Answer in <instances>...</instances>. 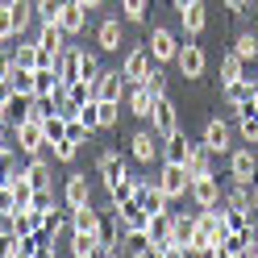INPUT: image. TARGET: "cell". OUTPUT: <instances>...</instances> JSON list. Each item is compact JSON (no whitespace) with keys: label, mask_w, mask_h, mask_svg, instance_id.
I'll list each match as a JSON object with an SVG mask.
<instances>
[{"label":"cell","mask_w":258,"mask_h":258,"mask_svg":"<svg viewBox=\"0 0 258 258\" xmlns=\"http://www.w3.org/2000/svg\"><path fill=\"white\" fill-rule=\"evenodd\" d=\"M154 183H158V187H163L167 196H171V204H175V200H183L187 191H191L187 163H167V158H163V171H158V179H154Z\"/></svg>","instance_id":"6da1fadb"},{"label":"cell","mask_w":258,"mask_h":258,"mask_svg":"<svg viewBox=\"0 0 258 258\" xmlns=\"http://www.w3.org/2000/svg\"><path fill=\"white\" fill-rule=\"evenodd\" d=\"M13 138H17V146H21V154H25V158L42 154V146H46L42 117H25V121H17V125H13Z\"/></svg>","instance_id":"7a4b0ae2"},{"label":"cell","mask_w":258,"mask_h":258,"mask_svg":"<svg viewBox=\"0 0 258 258\" xmlns=\"http://www.w3.org/2000/svg\"><path fill=\"white\" fill-rule=\"evenodd\" d=\"M179 38H175L171 34V29H163V25H154L150 29V54H154V62H158V67H163V62H175V58H179Z\"/></svg>","instance_id":"3957f363"},{"label":"cell","mask_w":258,"mask_h":258,"mask_svg":"<svg viewBox=\"0 0 258 258\" xmlns=\"http://www.w3.org/2000/svg\"><path fill=\"white\" fill-rule=\"evenodd\" d=\"M150 67H154V54H150V46H134V50L125 54V62H121V75L129 79V84H142V79L150 75Z\"/></svg>","instance_id":"277c9868"},{"label":"cell","mask_w":258,"mask_h":258,"mask_svg":"<svg viewBox=\"0 0 258 258\" xmlns=\"http://www.w3.org/2000/svg\"><path fill=\"white\" fill-rule=\"evenodd\" d=\"M191 200H196V208H217V204H225V196H221V179H217L213 171L200 175V179H191Z\"/></svg>","instance_id":"5b68a950"},{"label":"cell","mask_w":258,"mask_h":258,"mask_svg":"<svg viewBox=\"0 0 258 258\" xmlns=\"http://www.w3.org/2000/svg\"><path fill=\"white\" fill-rule=\"evenodd\" d=\"M175 62H179V71H183V79H200L204 75V67H208V58H204V46H196V42H183L179 46V58H175Z\"/></svg>","instance_id":"8992f818"},{"label":"cell","mask_w":258,"mask_h":258,"mask_svg":"<svg viewBox=\"0 0 258 258\" xmlns=\"http://www.w3.org/2000/svg\"><path fill=\"white\" fill-rule=\"evenodd\" d=\"M150 121H154V134H158V138H171L175 129H179V112H175L171 96H158V100H154V112H150Z\"/></svg>","instance_id":"52a82bcc"},{"label":"cell","mask_w":258,"mask_h":258,"mask_svg":"<svg viewBox=\"0 0 258 258\" xmlns=\"http://www.w3.org/2000/svg\"><path fill=\"white\" fill-rule=\"evenodd\" d=\"M58 92H67L58 67H34V96H38V100L50 104V96H58Z\"/></svg>","instance_id":"ba28073f"},{"label":"cell","mask_w":258,"mask_h":258,"mask_svg":"<svg viewBox=\"0 0 258 258\" xmlns=\"http://www.w3.org/2000/svg\"><path fill=\"white\" fill-rule=\"evenodd\" d=\"M254 175H258V154L254 150H229V179L254 183Z\"/></svg>","instance_id":"9c48e42d"},{"label":"cell","mask_w":258,"mask_h":258,"mask_svg":"<svg viewBox=\"0 0 258 258\" xmlns=\"http://www.w3.org/2000/svg\"><path fill=\"white\" fill-rule=\"evenodd\" d=\"M229 142H233V129L229 125H225L221 117H213V121H208L204 125V146L208 150H213V154H229L233 146H229Z\"/></svg>","instance_id":"30bf717a"},{"label":"cell","mask_w":258,"mask_h":258,"mask_svg":"<svg viewBox=\"0 0 258 258\" xmlns=\"http://www.w3.org/2000/svg\"><path fill=\"white\" fill-rule=\"evenodd\" d=\"M138 200L146 204V213L154 217V213H171V196L158 183H150V179H138Z\"/></svg>","instance_id":"8fae6325"},{"label":"cell","mask_w":258,"mask_h":258,"mask_svg":"<svg viewBox=\"0 0 258 258\" xmlns=\"http://www.w3.org/2000/svg\"><path fill=\"white\" fill-rule=\"evenodd\" d=\"M158 134H150V129H138L134 138H129V154H134V163H154V154H158Z\"/></svg>","instance_id":"7c38bea8"},{"label":"cell","mask_w":258,"mask_h":258,"mask_svg":"<svg viewBox=\"0 0 258 258\" xmlns=\"http://www.w3.org/2000/svg\"><path fill=\"white\" fill-rule=\"evenodd\" d=\"M112 208H117V217H121L125 229H146L150 225V213H146V204H142L138 196H129L125 204H112Z\"/></svg>","instance_id":"4fadbf2b"},{"label":"cell","mask_w":258,"mask_h":258,"mask_svg":"<svg viewBox=\"0 0 258 258\" xmlns=\"http://www.w3.org/2000/svg\"><path fill=\"white\" fill-rule=\"evenodd\" d=\"M125 92H129V79L121 75V67L117 71H100V79H96V96H100V100H121Z\"/></svg>","instance_id":"5bb4252c"},{"label":"cell","mask_w":258,"mask_h":258,"mask_svg":"<svg viewBox=\"0 0 258 258\" xmlns=\"http://www.w3.org/2000/svg\"><path fill=\"white\" fill-rule=\"evenodd\" d=\"M34 104H38V96H21V92H13L9 100H5V125L13 129L17 121H25V117H34Z\"/></svg>","instance_id":"9a60e30c"},{"label":"cell","mask_w":258,"mask_h":258,"mask_svg":"<svg viewBox=\"0 0 258 258\" xmlns=\"http://www.w3.org/2000/svg\"><path fill=\"white\" fill-rule=\"evenodd\" d=\"M154 100H158V96H154L146 84H129V92H125V104H129L134 117H150V112H154Z\"/></svg>","instance_id":"2e32d148"},{"label":"cell","mask_w":258,"mask_h":258,"mask_svg":"<svg viewBox=\"0 0 258 258\" xmlns=\"http://www.w3.org/2000/svg\"><path fill=\"white\" fill-rule=\"evenodd\" d=\"M62 204L67 208H79V204H92V183H88V175H71L67 187H62Z\"/></svg>","instance_id":"e0dca14e"},{"label":"cell","mask_w":258,"mask_h":258,"mask_svg":"<svg viewBox=\"0 0 258 258\" xmlns=\"http://www.w3.org/2000/svg\"><path fill=\"white\" fill-rule=\"evenodd\" d=\"M67 29H62L58 21H46L42 29H38V46H42V50H50V54H62V50H67Z\"/></svg>","instance_id":"ac0fdd59"},{"label":"cell","mask_w":258,"mask_h":258,"mask_svg":"<svg viewBox=\"0 0 258 258\" xmlns=\"http://www.w3.org/2000/svg\"><path fill=\"white\" fill-rule=\"evenodd\" d=\"M187 154H191V138L183 129H175L171 138H163V158L167 163H187Z\"/></svg>","instance_id":"d6986e66"},{"label":"cell","mask_w":258,"mask_h":258,"mask_svg":"<svg viewBox=\"0 0 258 258\" xmlns=\"http://www.w3.org/2000/svg\"><path fill=\"white\" fill-rule=\"evenodd\" d=\"M213 171V150L204 146V142H191V154H187V175L191 179H200V175Z\"/></svg>","instance_id":"ffe728a7"},{"label":"cell","mask_w":258,"mask_h":258,"mask_svg":"<svg viewBox=\"0 0 258 258\" xmlns=\"http://www.w3.org/2000/svg\"><path fill=\"white\" fill-rule=\"evenodd\" d=\"M96 229H100V213L92 204L71 208V233H96Z\"/></svg>","instance_id":"44dd1931"},{"label":"cell","mask_w":258,"mask_h":258,"mask_svg":"<svg viewBox=\"0 0 258 258\" xmlns=\"http://www.w3.org/2000/svg\"><path fill=\"white\" fill-rule=\"evenodd\" d=\"M254 96H258V79H246V75H241V79H233V84H225V100H229L233 108L246 104V100H254Z\"/></svg>","instance_id":"7402d4cb"},{"label":"cell","mask_w":258,"mask_h":258,"mask_svg":"<svg viewBox=\"0 0 258 258\" xmlns=\"http://www.w3.org/2000/svg\"><path fill=\"white\" fill-rule=\"evenodd\" d=\"M42 225H46V213H38V208H17V213H13V233L17 237L42 229Z\"/></svg>","instance_id":"603a6c76"},{"label":"cell","mask_w":258,"mask_h":258,"mask_svg":"<svg viewBox=\"0 0 258 258\" xmlns=\"http://www.w3.org/2000/svg\"><path fill=\"white\" fill-rule=\"evenodd\" d=\"M96 171H100V179H104V183H112V179H121V175H129V171H125V158H121L117 150H104V154H100V163H96Z\"/></svg>","instance_id":"cb8c5ba5"},{"label":"cell","mask_w":258,"mask_h":258,"mask_svg":"<svg viewBox=\"0 0 258 258\" xmlns=\"http://www.w3.org/2000/svg\"><path fill=\"white\" fill-rule=\"evenodd\" d=\"M50 233H46V225H42V229H34V233H25L21 237V258H29V254H54L50 250Z\"/></svg>","instance_id":"d4e9b609"},{"label":"cell","mask_w":258,"mask_h":258,"mask_svg":"<svg viewBox=\"0 0 258 258\" xmlns=\"http://www.w3.org/2000/svg\"><path fill=\"white\" fill-rule=\"evenodd\" d=\"M58 25L67 29L71 38H75V34H84V25H88V9H84V5H75V0H71V5L62 9V17H58Z\"/></svg>","instance_id":"484cf974"},{"label":"cell","mask_w":258,"mask_h":258,"mask_svg":"<svg viewBox=\"0 0 258 258\" xmlns=\"http://www.w3.org/2000/svg\"><path fill=\"white\" fill-rule=\"evenodd\" d=\"M96 46H100V50H121V21L117 17L100 21V29H96Z\"/></svg>","instance_id":"4316f807"},{"label":"cell","mask_w":258,"mask_h":258,"mask_svg":"<svg viewBox=\"0 0 258 258\" xmlns=\"http://www.w3.org/2000/svg\"><path fill=\"white\" fill-rule=\"evenodd\" d=\"M104 187H108V204H125L129 196H138V175H121V179H112Z\"/></svg>","instance_id":"83f0119b"},{"label":"cell","mask_w":258,"mask_h":258,"mask_svg":"<svg viewBox=\"0 0 258 258\" xmlns=\"http://www.w3.org/2000/svg\"><path fill=\"white\" fill-rule=\"evenodd\" d=\"M179 21H183V29H187V38H196V34H204V25H208V13H204V5L196 0V5H187V9L179 13Z\"/></svg>","instance_id":"f1b7e54d"},{"label":"cell","mask_w":258,"mask_h":258,"mask_svg":"<svg viewBox=\"0 0 258 258\" xmlns=\"http://www.w3.org/2000/svg\"><path fill=\"white\" fill-rule=\"evenodd\" d=\"M67 100L75 108H88L96 100V84H92V79H71V84H67Z\"/></svg>","instance_id":"f546056e"},{"label":"cell","mask_w":258,"mask_h":258,"mask_svg":"<svg viewBox=\"0 0 258 258\" xmlns=\"http://www.w3.org/2000/svg\"><path fill=\"white\" fill-rule=\"evenodd\" d=\"M171 225H175V213H154V217H150L146 233H150L154 246H158V241H171Z\"/></svg>","instance_id":"4dcf8cb0"},{"label":"cell","mask_w":258,"mask_h":258,"mask_svg":"<svg viewBox=\"0 0 258 258\" xmlns=\"http://www.w3.org/2000/svg\"><path fill=\"white\" fill-rule=\"evenodd\" d=\"M246 75V58H241L237 50H229L221 58V84H233V79H241Z\"/></svg>","instance_id":"1f68e13d"},{"label":"cell","mask_w":258,"mask_h":258,"mask_svg":"<svg viewBox=\"0 0 258 258\" xmlns=\"http://www.w3.org/2000/svg\"><path fill=\"white\" fill-rule=\"evenodd\" d=\"M96 121H100V129H112L121 121V100H100L96 96Z\"/></svg>","instance_id":"d6a6232c"},{"label":"cell","mask_w":258,"mask_h":258,"mask_svg":"<svg viewBox=\"0 0 258 258\" xmlns=\"http://www.w3.org/2000/svg\"><path fill=\"white\" fill-rule=\"evenodd\" d=\"M79 58H84V50H71V46L58 54V75H62V84L79 79Z\"/></svg>","instance_id":"836d02e7"},{"label":"cell","mask_w":258,"mask_h":258,"mask_svg":"<svg viewBox=\"0 0 258 258\" xmlns=\"http://www.w3.org/2000/svg\"><path fill=\"white\" fill-rule=\"evenodd\" d=\"M71 254H75V258L100 254V237H96V233H71Z\"/></svg>","instance_id":"e575fe53"},{"label":"cell","mask_w":258,"mask_h":258,"mask_svg":"<svg viewBox=\"0 0 258 258\" xmlns=\"http://www.w3.org/2000/svg\"><path fill=\"white\" fill-rule=\"evenodd\" d=\"M42 129H46V146H54L58 138H67V117H58V112H46V117H42Z\"/></svg>","instance_id":"d590c367"},{"label":"cell","mask_w":258,"mask_h":258,"mask_svg":"<svg viewBox=\"0 0 258 258\" xmlns=\"http://www.w3.org/2000/svg\"><path fill=\"white\" fill-rule=\"evenodd\" d=\"M25 179L34 183V187H50V163H42V158L34 154V158H29V167H25Z\"/></svg>","instance_id":"8d00e7d4"},{"label":"cell","mask_w":258,"mask_h":258,"mask_svg":"<svg viewBox=\"0 0 258 258\" xmlns=\"http://www.w3.org/2000/svg\"><path fill=\"white\" fill-rule=\"evenodd\" d=\"M9 84H13V92L34 96V67H13L9 71Z\"/></svg>","instance_id":"74e56055"},{"label":"cell","mask_w":258,"mask_h":258,"mask_svg":"<svg viewBox=\"0 0 258 258\" xmlns=\"http://www.w3.org/2000/svg\"><path fill=\"white\" fill-rule=\"evenodd\" d=\"M225 208H250V183L229 179V191H225Z\"/></svg>","instance_id":"f35d334b"},{"label":"cell","mask_w":258,"mask_h":258,"mask_svg":"<svg viewBox=\"0 0 258 258\" xmlns=\"http://www.w3.org/2000/svg\"><path fill=\"white\" fill-rule=\"evenodd\" d=\"M67 5H71V0H34V9H38V21H42V25H46V21H58Z\"/></svg>","instance_id":"ab89813d"},{"label":"cell","mask_w":258,"mask_h":258,"mask_svg":"<svg viewBox=\"0 0 258 258\" xmlns=\"http://www.w3.org/2000/svg\"><path fill=\"white\" fill-rule=\"evenodd\" d=\"M38 58H42L38 42H21L17 50H13V62H17V67H38Z\"/></svg>","instance_id":"60d3db41"},{"label":"cell","mask_w":258,"mask_h":258,"mask_svg":"<svg viewBox=\"0 0 258 258\" xmlns=\"http://www.w3.org/2000/svg\"><path fill=\"white\" fill-rule=\"evenodd\" d=\"M191 233H196V217H183V213H175V225H171V237L179 241V246H187Z\"/></svg>","instance_id":"b9f144b4"},{"label":"cell","mask_w":258,"mask_h":258,"mask_svg":"<svg viewBox=\"0 0 258 258\" xmlns=\"http://www.w3.org/2000/svg\"><path fill=\"white\" fill-rule=\"evenodd\" d=\"M92 134H96V129H92V125H88L84 117H71V121H67V138L75 142V146H84V142H88Z\"/></svg>","instance_id":"7bdbcfd3"},{"label":"cell","mask_w":258,"mask_h":258,"mask_svg":"<svg viewBox=\"0 0 258 258\" xmlns=\"http://www.w3.org/2000/svg\"><path fill=\"white\" fill-rule=\"evenodd\" d=\"M146 9H150V0H121V13H125V21H146Z\"/></svg>","instance_id":"ee69618b"},{"label":"cell","mask_w":258,"mask_h":258,"mask_svg":"<svg viewBox=\"0 0 258 258\" xmlns=\"http://www.w3.org/2000/svg\"><path fill=\"white\" fill-rule=\"evenodd\" d=\"M233 50H237L241 58H246V62H258V34H241Z\"/></svg>","instance_id":"f6af8a7d"},{"label":"cell","mask_w":258,"mask_h":258,"mask_svg":"<svg viewBox=\"0 0 258 258\" xmlns=\"http://www.w3.org/2000/svg\"><path fill=\"white\" fill-rule=\"evenodd\" d=\"M9 38H17V25H13V9H9V0H0V42H9Z\"/></svg>","instance_id":"bcb514c9"},{"label":"cell","mask_w":258,"mask_h":258,"mask_svg":"<svg viewBox=\"0 0 258 258\" xmlns=\"http://www.w3.org/2000/svg\"><path fill=\"white\" fill-rule=\"evenodd\" d=\"M79 79H92V84L100 79V58L88 54V50H84V58H79Z\"/></svg>","instance_id":"7dc6e473"},{"label":"cell","mask_w":258,"mask_h":258,"mask_svg":"<svg viewBox=\"0 0 258 258\" xmlns=\"http://www.w3.org/2000/svg\"><path fill=\"white\" fill-rule=\"evenodd\" d=\"M75 154H79V146L71 138H58L54 142V158H58V163H75Z\"/></svg>","instance_id":"c3c4849f"},{"label":"cell","mask_w":258,"mask_h":258,"mask_svg":"<svg viewBox=\"0 0 258 258\" xmlns=\"http://www.w3.org/2000/svg\"><path fill=\"white\" fill-rule=\"evenodd\" d=\"M142 84H146V88H150L154 96H167V75H163V71H158V62H154V67H150V75H146V79H142Z\"/></svg>","instance_id":"681fc988"},{"label":"cell","mask_w":258,"mask_h":258,"mask_svg":"<svg viewBox=\"0 0 258 258\" xmlns=\"http://www.w3.org/2000/svg\"><path fill=\"white\" fill-rule=\"evenodd\" d=\"M29 208H38V213H54V191H50V187H38Z\"/></svg>","instance_id":"f907efd6"},{"label":"cell","mask_w":258,"mask_h":258,"mask_svg":"<svg viewBox=\"0 0 258 258\" xmlns=\"http://www.w3.org/2000/svg\"><path fill=\"white\" fill-rule=\"evenodd\" d=\"M13 67H17V62H13V54L0 50V79H9V71H13Z\"/></svg>","instance_id":"816d5d0a"},{"label":"cell","mask_w":258,"mask_h":258,"mask_svg":"<svg viewBox=\"0 0 258 258\" xmlns=\"http://www.w3.org/2000/svg\"><path fill=\"white\" fill-rule=\"evenodd\" d=\"M221 5H225V9H229V13H241V9H246V5H250V0H221Z\"/></svg>","instance_id":"f5cc1de1"},{"label":"cell","mask_w":258,"mask_h":258,"mask_svg":"<svg viewBox=\"0 0 258 258\" xmlns=\"http://www.w3.org/2000/svg\"><path fill=\"white\" fill-rule=\"evenodd\" d=\"M250 208H254V217H258V183L250 187Z\"/></svg>","instance_id":"db71d44e"},{"label":"cell","mask_w":258,"mask_h":258,"mask_svg":"<svg viewBox=\"0 0 258 258\" xmlns=\"http://www.w3.org/2000/svg\"><path fill=\"white\" fill-rule=\"evenodd\" d=\"M171 5H175V13H183L187 5H196V0H171Z\"/></svg>","instance_id":"11a10c76"},{"label":"cell","mask_w":258,"mask_h":258,"mask_svg":"<svg viewBox=\"0 0 258 258\" xmlns=\"http://www.w3.org/2000/svg\"><path fill=\"white\" fill-rule=\"evenodd\" d=\"M75 5H84V9H100V0H75Z\"/></svg>","instance_id":"9f6ffc18"},{"label":"cell","mask_w":258,"mask_h":258,"mask_svg":"<svg viewBox=\"0 0 258 258\" xmlns=\"http://www.w3.org/2000/svg\"><path fill=\"white\" fill-rule=\"evenodd\" d=\"M5 129H9V125H0V146H9V142H5Z\"/></svg>","instance_id":"6f0895ef"},{"label":"cell","mask_w":258,"mask_h":258,"mask_svg":"<svg viewBox=\"0 0 258 258\" xmlns=\"http://www.w3.org/2000/svg\"><path fill=\"white\" fill-rule=\"evenodd\" d=\"M0 158H5V146H0Z\"/></svg>","instance_id":"680465c9"},{"label":"cell","mask_w":258,"mask_h":258,"mask_svg":"<svg viewBox=\"0 0 258 258\" xmlns=\"http://www.w3.org/2000/svg\"><path fill=\"white\" fill-rule=\"evenodd\" d=\"M250 5H258V0H250Z\"/></svg>","instance_id":"91938a15"}]
</instances>
